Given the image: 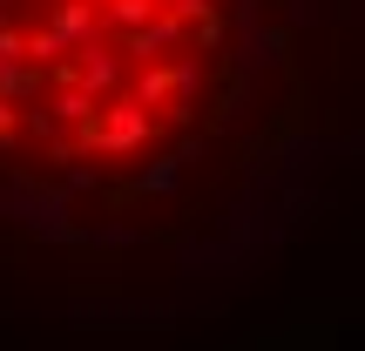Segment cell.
Instances as JSON below:
<instances>
[{
    "mask_svg": "<svg viewBox=\"0 0 365 351\" xmlns=\"http://www.w3.org/2000/svg\"><path fill=\"white\" fill-rule=\"evenodd\" d=\"M331 0H0V209L230 271L325 129Z\"/></svg>",
    "mask_w": 365,
    "mask_h": 351,
    "instance_id": "1",
    "label": "cell"
}]
</instances>
